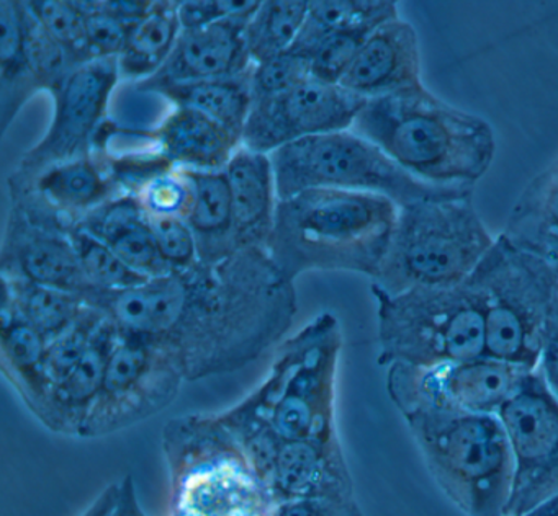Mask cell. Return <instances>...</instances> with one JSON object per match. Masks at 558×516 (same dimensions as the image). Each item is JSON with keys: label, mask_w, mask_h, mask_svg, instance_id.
Instances as JSON below:
<instances>
[{"label": "cell", "mask_w": 558, "mask_h": 516, "mask_svg": "<svg viewBox=\"0 0 558 516\" xmlns=\"http://www.w3.org/2000/svg\"><path fill=\"white\" fill-rule=\"evenodd\" d=\"M423 84L420 36L401 16L381 23L368 35L339 82L365 100Z\"/></svg>", "instance_id": "17"}, {"label": "cell", "mask_w": 558, "mask_h": 516, "mask_svg": "<svg viewBox=\"0 0 558 516\" xmlns=\"http://www.w3.org/2000/svg\"><path fill=\"white\" fill-rule=\"evenodd\" d=\"M342 353L338 317L322 312L277 346L269 372L240 404L283 443L339 440L336 389Z\"/></svg>", "instance_id": "5"}, {"label": "cell", "mask_w": 558, "mask_h": 516, "mask_svg": "<svg viewBox=\"0 0 558 516\" xmlns=\"http://www.w3.org/2000/svg\"><path fill=\"white\" fill-rule=\"evenodd\" d=\"M119 503V482L107 486L81 516H113Z\"/></svg>", "instance_id": "48"}, {"label": "cell", "mask_w": 558, "mask_h": 516, "mask_svg": "<svg viewBox=\"0 0 558 516\" xmlns=\"http://www.w3.org/2000/svg\"><path fill=\"white\" fill-rule=\"evenodd\" d=\"M371 33L355 29L325 36L308 56L312 77L328 84H339Z\"/></svg>", "instance_id": "39"}, {"label": "cell", "mask_w": 558, "mask_h": 516, "mask_svg": "<svg viewBox=\"0 0 558 516\" xmlns=\"http://www.w3.org/2000/svg\"><path fill=\"white\" fill-rule=\"evenodd\" d=\"M308 15L306 0H264L244 28L247 54L254 65L283 54L295 45Z\"/></svg>", "instance_id": "33"}, {"label": "cell", "mask_w": 558, "mask_h": 516, "mask_svg": "<svg viewBox=\"0 0 558 516\" xmlns=\"http://www.w3.org/2000/svg\"><path fill=\"white\" fill-rule=\"evenodd\" d=\"M269 486L277 503L355 496L354 479L341 438L283 443Z\"/></svg>", "instance_id": "19"}, {"label": "cell", "mask_w": 558, "mask_h": 516, "mask_svg": "<svg viewBox=\"0 0 558 516\" xmlns=\"http://www.w3.org/2000/svg\"><path fill=\"white\" fill-rule=\"evenodd\" d=\"M76 224L109 245L136 273L149 280L171 273L159 251L148 214L133 196H113Z\"/></svg>", "instance_id": "23"}, {"label": "cell", "mask_w": 558, "mask_h": 516, "mask_svg": "<svg viewBox=\"0 0 558 516\" xmlns=\"http://www.w3.org/2000/svg\"><path fill=\"white\" fill-rule=\"evenodd\" d=\"M527 372L486 355L423 368L391 365L385 388L401 417L423 410L498 415Z\"/></svg>", "instance_id": "12"}, {"label": "cell", "mask_w": 558, "mask_h": 516, "mask_svg": "<svg viewBox=\"0 0 558 516\" xmlns=\"http://www.w3.org/2000/svg\"><path fill=\"white\" fill-rule=\"evenodd\" d=\"M352 131L434 186L475 188L495 162L492 123L447 103L424 84L367 100Z\"/></svg>", "instance_id": "2"}, {"label": "cell", "mask_w": 558, "mask_h": 516, "mask_svg": "<svg viewBox=\"0 0 558 516\" xmlns=\"http://www.w3.org/2000/svg\"><path fill=\"white\" fill-rule=\"evenodd\" d=\"M25 2H0V127L8 133L22 108L37 95L25 54Z\"/></svg>", "instance_id": "29"}, {"label": "cell", "mask_w": 558, "mask_h": 516, "mask_svg": "<svg viewBox=\"0 0 558 516\" xmlns=\"http://www.w3.org/2000/svg\"><path fill=\"white\" fill-rule=\"evenodd\" d=\"M2 304L12 307L48 343L70 329L83 314L86 300L77 294L19 278L0 277Z\"/></svg>", "instance_id": "32"}, {"label": "cell", "mask_w": 558, "mask_h": 516, "mask_svg": "<svg viewBox=\"0 0 558 516\" xmlns=\"http://www.w3.org/2000/svg\"><path fill=\"white\" fill-rule=\"evenodd\" d=\"M253 69L236 77L158 85L146 94L165 97L174 107L192 108L207 114L243 143L244 126L253 105V88H251Z\"/></svg>", "instance_id": "28"}, {"label": "cell", "mask_w": 558, "mask_h": 516, "mask_svg": "<svg viewBox=\"0 0 558 516\" xmlns=\"http://www.w3.org/2000/svg\"><path fill=\"white\" fill-rule=\"evenodd\" d=\"M498 418L514 466L506 516H522L558 496V404L537 369L524 376Z\"/></svg>", "instance_id": "14"}, {"label": "cell", "mask_w": 558, "mask_h": 516, "mask_svg": "<svg viewBox=\"0 0 558 516\" xmlns=\"http://www.w3.org/2000/svg\"><path fill=\"white\" fill-rule=\"evenodd\" d=\"M365 103L342 85L308 77L283 94L253 98L243 147L269 156L303 137L352 130Z\"/></svg>", "instance_id": "16"}, {"label": "cell", "mask_w": 558, "mask_h": 516, "mask_svg": "<svg viewBox=\"0 0 558 516\" xmlns=\"http://www.w3.org/2000/svg\"><path fill=\"white\" fill-rule=\"evenodd\" d=\"M133 198L151 218H184L192 202V189L181 167H172L149 179Z\"/></svg>", "instance_id": "38"}, {"label": "cell", "mask_w": 558, "mask_h": 516, "mask_svg": "<svg viewBox=\"0 0 558 516\" xmlns=\"http://www.w3.org/2000/svg\"><path fill=\"white\" fill-rule=\"evenodd\" d=\"M25 20V54H27L28 69H31L32 84L35 91H50L53 94L68 75L80 67L71 58L70 52L41 26L28 9Z\"/></svg>", "instance_id": "35"}, {"label": "cell", "mask_w": 558, "mask_h": 516, "mask_svg": "<svg viewBox=\"0 0 558 516\" xmlns=\"http://www.w3.org/2000/svg\"><path fill=\"white\" fill-rule=\"evenodd\" d=\"M119 335L116 323L106 316L86 355L51 389L47 407L38 420L48 431L63 437H81L102 391L107 365Z\"/></svg>", "instance_id": "20"}, {"label": "cell", "mask_w": 558, "mask_h": 516, "mask_svg": "<svg viewBox=\"0 0 558 516\" xmlns=\"http://www.w3.org/2000/svg\"><path fill=\"white\" fill-rule=\"evenodd\" d=\"M466 283L482 306L485 355L537 369L558 312V271L499 234Z\"/></svg>", "instance_id": "8"}, {"label": "cell", "mask_w": 558, "mask_h": 516, "mask_svg": "<svg viewBox=\"0 0 558 516\" xmlns=\"http://www.w3.org/2000/svg\"><path fill=\"white\" fill-rule=\"evenodd\" d=\"M403 420L427 472L463 516H506L514 466L498 415L423 410Z\"/></svg>", "instance_id": "7"}, {"label": "cell", "mask_w": 558, "mask_h": 516, "mask_svg": "<svg viewBox=\"0 0 558 516\" xmlns=\"http://www.w3.org/2000/svg\"><path fill=\"white\" fill-rule=\"evenodd\" d=\"M76 3L83 12L90 59H119L133 25L107 12L100 0Z\"/></svg>", "instance_id": "40"}, {"label": "cell", "mask_w": 558, "mask_h": 516, "mask_svg": "<svg viewBox=\"0 0 558 516\" xmlns=\"http://www.w3.org/2000/svg\"><path fill=\"white\" fill-rule=\"evenodd\" d=\"M9 189L35 193L71 222L80 221L113 196L120 195L109 170L97 156L58 163L45 170L31 185Z\"/></svg>", "instance_id": "26"}, {"label": "cell", "mask_w": 558, "mask_h": 516, "mask_svg": "<svg viewBox=\"0 0 558 516\" xmlns=\"http://www.w3.org/2000/svg\"><path fill=\"white\" fill-rule=\"evenodd\" d=\"M48 342L12 307L0 304V366L2 374L28 411L40 420L50 398V379L45 369Z\"/></svg>", "instance_id": "24"}, {"label": "cell", "mask_w": 558, "mask_h": 516, "mask_svg": "<svg viewBox=\"0 0 558 516\" xmlns=\"http://www.w3.org/2000/svg\"><path fill=\"white\" fill-rule=\"evenodd\" d=\"M371 291L377 303V361L384 368H423L485 356L482 306L466 281L398 294L371 284Z\"/></svg>", "instance_id": "9"}, {"label": "cell", "mask_w": 558, "mask_h": 516, "mask_svg": "<svg viewBox=\"0 0 558 516\" xmlns=\"http://www.w3.org/2000/svg\"><path fill=\"white\" fill-rule=\"evenodd\" d=\"M398 218L387 196L312 188L277 202L266 244L289 280L308 271H348L377 278Z\"/></svg>", "instance_id": "3"}, {"label": "cell", "mask_w": 558, "mask_h": 516, "mask_svg": "<svg viewBox=\"0 0 558 516\" xmlns=\"http://www.w3.org/2000/svg\"><path fill=\"white\" fill-rule=\"evenodd\" d=\"M27 5L35 19L70 52L77 65L93 61L87 49L83 12L76 2L32 0Z\"/></svg>", "instance_id": "37"}, {"label": "cell", "mask_w": 558, "mask_h": 516, "mask_svg": "<svg viewBox=\"0 0 558 516\" xmlns=\"http://www.w3.org/2000/svg\"><path fill=\"white\" fill-rule=\"evenodd\" d=\"M145 136L175 165L207 172H223L243 146L227 127L185 107H174L155 130L145 131Z\"/></svg>", "instance_id": "22"}, {"label": "cell", "mask_w": 558, "mask_h": 516, "mask_svg": "<svg viewBox=\"0 0 558 516\" xmlns=\"http://www.w3.org/2000/svg\"><path fill=\"white\" fill-rule=\"evenodd\" d=\"M104 319L102 310L86 304L76 322L48 343L45 369L51 385L58 384L83 359Z\"/></svg>", "instance_id": "36"}, {"label": "cell", "mask_w": 558, "mask_h": 516, "mask_svg": "<svg viewBox=\"0 0 558 516\" xmlns=\"http://www.w3.org/2000/svg\"><path fill=\"white\" fill-rule=\"evenodd\" d=\"M260 2L256 0H185L178 2L182 28H201L227 20L250 22Z\"/></svg>", "instance_id": "43"}, {"label": "cell", "mask_w": 558, "mask_h": 516, "mask_svg": "<svg viewBox=\"0 0 558 516\" xmlns=\"http://www.w3.org/2000/svg\"><path fill=\"white\" fill-rule=\"evenodd\" d=\"M171 516H274L277 500L211 411L179 415L162 428Z\"/></svg>", "instance_id": "4"}, {"label": "cell", "mask_w": 558, "mask_h": 516, "mask_svg": "<svg viewBox=\"0 0 558 516\" xmlns=\"http://www.w3.org/2000/svg\"><path fill=\"white\" fill-rule=\"evenodd\" d=\"M11 209L0 248V277L19 278L84 297L90 293L70 219L28 189H9Z\"/></svg>", "instance_id": "15"}, {"label": "cell", "mask_w": 558, "mask_h": 516, "mask_svg": "<svg viewBox=\"0 0 558 516\" xmlns=\"http://www.w3.org/2000/svg\"><path fill=\"white\" fill-rule=\"evenodd\" d=\"M501 234L558 271V156L522 189Z\"/></svg>", "instance_id": "25"}, {"label": "cell", "mask_w": 558, "mask_h": 516, "mask_svg": "<svg viewBox=\"0 0 558 516\" xmlns=\"http://www.w3.org/2000/svg\"><path fill=\"white\" fill-rule=\"evenodd\" d=\"M225 175L233 202L234 244L238 248H266L279 202L270 157L241 146Z\"/></svg>", "instance_id": "21"}, {"label": "cell", "mask_w": 558, "mask_h": 516, "mask_svg": "<svg viewBox=\"0 0 558 516\" xmlns=\"http://www.w3.org/2000/svg\"><path fill=\"white\" fill-rule=\"evenodd\" d=\"M269 157L279 201L306 189L331 188L387 196L400 208L420 199L475 189L421 182L352 130L303 137L274 150Z\"/></svg>", "instance_id": "10"}, {"label": "cell", "mask_w": 558, "mask_h": 516, "mask_svg": "<svg viewBox=\"0 0 558 516\" xmlns=\"http://www.w3.org/2000/svg\"><path fill=\"white\" fill-rule=\"evenodd\" d=\"M537 371L542 381H544L545 388L548 389L551 397L558 404V312L554 323H551L547 340H545Z\"/></svg>", "instance_id": "45"}, {"label": "cell", "mask_w": 558, "mask_h": 516, "mask_svg": "<svg viewBox=\"0 0 558 516\" xmlns=\"http://www.w3.org/2000/svg\"><path fill=\"white\" fill-rule=\"evenodd\" d=\"M181 32L178 2H155L148 15L130 28L119 56L120 77L136 84L155 77L171 56Z\"/></svg>", "instance_id": "30"}, {"label": "cell", "mask_w": 558, "mask_h": 516, "mask_svg": "<svg viewBox=\"0 0 558 516\" xmlns=\"http://www.w3.org/2000/svg\"><path fill=\"white\" fill-rule=\"evenodd\" d=\"M274 516H365L355 496L305 499L277 503Z\"/></svg>", "instance_id": "44"}, {"label": "cell", "mask_w": 558, "mask_h": 516, "mask_svg": "<svg viewBox=\"0 0 558 516\" xmlns=\"http://www.w3.org/2000/svg\"><path fill=\"white\" fill-rule=\"evenodd\" d=\"M522 516H558V496L542 503L541 506H537V508Z\"/></svg>", "instance_id": "49"}, {"label": "cell", "mask_w": 558, "mask_h": 516, "mask_svg": "<svg viewBox=\"0 0 558 516\" xmlns=\"http://www.w3.org/2000/svg\"><path fill=\"white\" fill-rule=\"evenodd\" d=\"M119 332L161 346L187 382L231 374L279 346L296 316L295 281L264 247L198 261L120 293L90 291Z\"/></svg>", "instance_id": "1"}, {"label": "cell", "mask_w": 558, "mask_h": 516, "mask_svg": "<svg viewBox=\"0 0 558 516\" xmlns=\"http://www.w3.org/2000/svg\"><path fill=\"white\" fill-rule=\"evenodd\" d=\"M148 218L161 257L171 271L187 270L198 263L197 238L184 218Z\"/></svg>", "instance_id": "42"}, {"label": "cell", "mask_w": 558, "mask_h": 516, "mask_svg": "<svg viewBox=\"0 0 558 516\" xmlns=\"http://www.w3.org/2000/svg\"><path fill=\"white\" fill-rule=\"evenodd\" d=\"M192 189L185 221L198 245V261H217L240 250L234 244L233 202L223 172L182 169Z\"/></svg>", "instance_id": "27"}, {"label": "cell", "mask_w": 558, "mask_h": 516, "mask_svg": "<svg viewBox=\"0 0 558 516\" xmlns=\"http://www.w3.org/2000/svg\"><path fill=\"white\" fill-rule=\"evenodd\" d=\"M397 16H400L398 2L391 0H315L308 2L305 25L290 51L308 58L313 48L331 33L374 32Z\"/></svg>", "instance_id": "31"}, {"label": "cell", "mask_w": 558, "mask_h": 516, "mask_svg": "<svg viewBox=\"0 0 558 516\" xmlns=\"http://www.w3.org/2000/svg\"><path fill=\"white\" fill-rule=\"evenodd\" d=\"M104 9L112 13L117 19L123 20L129 25H135L136 22L148 15L155 2L149 0H100Z\"/></svg>", "instance_id": "46"}, {"label": "cell", "mask_w": 558, "mask_h": 516, "mask_svg": "<svg viewBox=\"0 0 558 516\" xmlns=\"http://www.w3.org/2000/svg\"><path fill=\"white\" fill-rule=\"evenodd\" d=\"M113 516H148L140 503L135 477L132 474H126L119 482V503Z\"/></svg>", "instance_id": "47"}, {"label": "cell", "mask_w": 558, "mask_h": 516, "mask_svg": "<svg viewBox=\"0 0 558 516\" xmlns=\"http://www.w3.org/2000/svg\"><path fill=\"white\" fill-rule=\"evenodd\" d=\"M246 23L227 20L201 28H182L161 71L136 84V88L146 94L158 85L246 74L254 67L244 41Z\"/></svg>", "instance_id": "18"}, {"label": "cell", "mask_w": 558, "mask_h": 516, "mask_svg": "<svg viewBox=\"0 0 558 516\" xmlns=\"http://www.w3.org/2000/svg\"><path fill=\"white\" fill-rule=\"evenodd\" d=\"M495 241L473 205V192L408 202L398 208L372 284L388 294L457 286L472 277Z\"/></svg>", "instance_id": "6"}, {"label": "cell", "mask_w": 558, "mask_h": 516, "mask_svg": "<svg viewBox=\"0 0 558 516\" xmlns=\"http://www.w3.org/2000/svg\"><path fill=\"white\" fill-rule=\"evenodd\" d=\"M185 382L181 366L166 349L143 336L120 332L102 391L80 438L110 437L156 417L179 397Z\"/></svg>", "instance_id": "11"}, {"label": "cell", "mask_w": 558, "mask_h": 516, "mask_svg": "<svg viewBox=\"0 0 558 516\" xmlns=\"http://www.w3.org/2000/svg\"><path fill=\"white\" fill-rule=\"evenodd\" d=\"M119 59H94L74 69L53 91L54 114L45 136L22 156L9 188L31 185L38 175L81 157L94 156L110 98L120 81Z\"/></svg>", "instance_id": "13"}, {"label": "cell", "mask_w": 558, "mask_h": 516, "mask_svg": "<svg viewBox=\"0 0 558 516\" xmlns=\"http://www.w3.org/2000/svg\"><path fill=\"white\" fill-rule=\"evenodd\" d=\"M70 235L90 291L120 293L149 280L136 273L109 245L84 231L76 222L71 225Z\"/></svg>", "instance_id": "34"}, {"label": "cell", "mask_w": 558, "mask_h": 516, "mask_svg": "<svg viewBox=\"0 0 558 516\" xmlns=\"http://www.w3.org/2000/svg\"><path fill=\"white\" fill-rule=\"evenodd\" d=\"M312 77L310 59L299 52L287 51L263 64L254 65L251 74L253 98L274 97Z\"/></svg>", "instance_id": "41"}]
</instances>
